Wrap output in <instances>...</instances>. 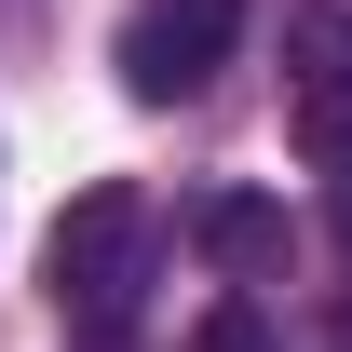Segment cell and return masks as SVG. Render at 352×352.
<instances>
[{"mask_svg":"<svg viewBox=\"0 0 352 352\" xmlns=\"http://www.w3.org/2000/svg\"><path fill=\"white\" fill-rule=\"evenodd\" d=\"M339 230H352V176H339Z\"/></svg>","mask_w":352,"mask_h":352,"instance_id":"cell-6","label":"cell"},{"mask_svg":"<svg viewBox=\"0 0 352 352\" xmlns=\"http://www.w3.org/2000/svg\"><path fill=\"white\" fill-rule=\"evenodd\" d=\"M190 244L217 271H271L285 258V204H271V190H204V204H190Z\"/></svg>","mask_w":352,"mask_h":352,"instance_id":"cell-3","label":"cell"},{"mask_svg":"<svg viewBox=\"0 0 352 352\" xmlns=\"http://www.w3.org/2000/svg\"><path fill=\"white\" fill-rule=\"evenodd\" d=\"M190 352H271V325H258V298H217V311H204V339H190Z\"/></svg>","mask_w":352,"mask_h":352,"instance_id":"cell-5","label":"cell"},{"mask_svg":"<svg viewBox=\"0 0 352 352\" xmlns=\"http://www.w3.org/2000/svg\"><path fill=\"white\" fill-rule=\"evenodd\" d=\"M244 41V0H135L122 14V95L135 109H176V95H204Z\"/></svg>","mask_w":352,"mask_h":352,"instance_id":"cell-2","label":"cell"},{"mask_svg":"<svg viewBox=\"0 0 352 352\" xmlns=\"http://www.w3.org/2000/svg\"><path fill=\"white\" fill-rule=\"evenodd\" d=\"M339 95H352V14L311 0V14H285V109H339Z\"/></svg>","mask_w":352,"mask_h":352,"instance_id":"cell-4","label":"cell"},{"mask_svg":"<svg viewBox=\"0 0 352 352\" xmlns=\"http://www.w3.org/2000/svg\"><path fill=\"white\" fill-rule=\"evenodd\" d=\"M54 311L82 325V352H135V285H149V190L95 176L82 204L54 217Z\"/></svg>","mask_w":352,"mask_h":352,"instance_id":"cell-1","label":"cell"}]
</instances>
